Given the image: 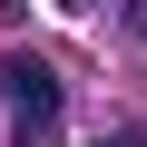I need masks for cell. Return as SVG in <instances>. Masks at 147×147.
<instances>
[{
	"instance_id": "cell-4",
	"label": "cell",
	"mask_w": 147,
	"mask_h": 147,
	"mask_svg": "<svg viewBox=\"0 0 147 147\" xmlns=\"http://www.w3.org/2000/svg\"><path fill=\"white\" fill-rule=\"evenodd\" d=\"M59 10H79V0H59Z\"/></svg>"
},
{
	"instance_id": "cell-3",
	"label": "cell",
	"mask_w": 147,
	"mask_h": 147,
	"mask_svg": "<svg viewBox=\"0 0 147 147\" xmlns=\"http://www.w3.org/2000/svg\"><path fill=\"white\" fill-rule=\"evenodd\" d=\"M98 147H147V127H118V137H98Z\"/></svg>"
},
{
	"instance_id": "cell-2",
	"label": "cell",
	"mask_w": 147,
	"mask_h": 147,
	"mask_svg": "<svg viewBox=\"0 0 147 147\" xmlns=\"http://www.w3.org/2000/svg\"><path fill=\"white\" fill-rule=\"evenodd\" d=\"M118 20H127V30H137V39H147V0H118Z\"/></svg>"
},
{
	"instance_id": "cell-1",
	"label": "cell",
	"mask_w": 147,
	"mask_h": 147,
	"mask_svg": "<svg viewBox=\"0 0 147 147\" xmlns=\"http://www.w3.org/2000/svg\"><path fill=\"white\" fill-rule=\"evenodd\" d=\"M0 88H10V108H20V147H49V118H59V79L39 59H0Z\"/></svg>"
}]
</instances>
